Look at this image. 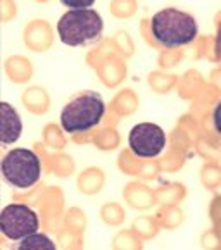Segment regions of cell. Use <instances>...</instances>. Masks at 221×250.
<instances>
[{"instance_id": "2", "label": "cell", "mask_w": 221, "mask_h": 250, "mask_svg": "<svg viewBox=\"0 0 221 250\" xmlns=\"http://www.w3.org/2000/svg\"><path fill=\"white\" fill-rule=\"evenodd\" d=\"M154 38L166 48H180L188 45L199 33L196 18L180 9L168 7L155 12L151 21Z\"/></svg>"}, {"instance_id": "3", "label": "cell", "mask_w": 221, "mask_h": 250, "mask_svg": "<svg viewBox=\"0 0 221 250\" xmlns=\"http://www.w3.org/2000/svg\"><path fill=\"white\" fill-rule=\"evenodd\" d=\"M106 114L102 95L93 90L80 92L64 105L61 112V126L69 135L87 133L95 128Z\"/></svg>"}, {"instance_id": "5", "label": "cell", "mask_w": 221, "mask_h": 250, "mask_svg": "<svg viewBox=\"0 0 221 250\" xmlns=\"http://www.w3.org/2000/svg\"><path fill=\"white\" fill-rule=\"evenodd\" d=\"M40 228V221L33 209L24 204H9L0 214V229L12 242H21Z\"/></svg>"}, {"instance_id": "10", "label": "cell", "mask_w": 221, "mask_h": 250, "mask_svg": "<svg viewBox=\"0 0 221 250\" xmlns=\"http://www.w3.org/2000/svg\"><path fill=\"white\" fill-rule=\"evenodd\" d=\"M63 4L69 9H92L93 2L92 0H87V2H71V0H64Z\"/></svg>"}, {"instance_id": "7", "label": "cell", "mask_w": 221, "mask_h": 250, "mask_svg": "<svg viewBox=\"0 0 221 250\" xmlns=\"http://www.w3.org/2000/svg\"><path fill=\"white\" fill-rule=\"evenodd\" d=\"M22 121L19 118L18 110L7 102L0 104V135H2V144L9 145L14 144L21 136Z\"/></svg>"}, {"instance_id": "6", "label": "cell", "mask_w": 221, "mask_h": 250, "mask_svg": "<svg viewBox=\"0 0 221 250\" xmlns=\"http://www.w3.org/2000/svg\"><path fill=\"white\" fill-rule=\"evenodd\" d=\"M128 145L136 157H157L166 145V135L161 126L154 123H138L128 135Z\"/></svg>"}, {"instance_id": "4", "label": "cell", "mask_w": 221, "mask_h": 250, "mask_svg": "<svg viewBox=\"0 0 221 250\" xmlns=\"http://www.w3.org/2000/svg\"><path fill=\"white\" fill-rule=\"evenodd\" d=\"M2 174L16 188H30L40 180V159L30 148H14L2 159Z\"/></svg>"}, {"instance_id": "8", "label": "cell", "mask_w": 221, "mask_h": 250, "mask_svg": "<svg viewBox=\"0 0 221 250\" xmlns=\"http://www.w3.org/2000/svg\"><path fill=\"white\" fill-rule=\"evenodd\" d=\"M19 247H21V249H30V250L31 249H38V250L50 249V250H54L55 243L52 242L47 235H37V233H33V235L28 236V238L21 240V242H19Z\"/></svg>"}, {"instance_id": "9", "label": "cell", "mask_w": 221, "mask_h": 250, "mask_svg": "<svg viewBox=\"0 0 221 250\" xmlns=\"http://www.w3.org/2000/svg\"><path fill=\"white\" fill-rule=\"evenodd\" d=\"M213 125L214 129L221 135V100L218 102V105L214 107V112H213Z\"/></svg>"}, {"instance_id": "1", "label": "cell", "mask_w": 221, "mask_h": 250, "mask_svg": "<svg viewBox=\"0 0 221 250\" xmlns=\"http://www.w3.org/2000/svg\"><path fill=\"white\" fill-rule=\"evenodd\" d=\"M57 33L67 47H92L104 35V21L93 9H69L57 22Z\"/></svg>"}, {"instance_id": "11", "label": "cell", "mask_w": 221, "mask_h": 250, "mask_svg": "<svg viewBox=\"0 0 221 250\" xmlns=\"http://www.w3.org/2000/svg\"><path fill=\"white\" fill-rule=\"evenodd\" d=\"M216 55H218V59L221 61V24H220V31H218V42H216Z\"/></svg>"}]
</instances>
